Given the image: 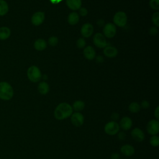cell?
I'll return each mask as SVG.
<instances>
[{
  "mask_svg": "<svg viewBox=\"0 0 159 159\" xmlns=\"http://www.w3.org/2000/svg\"><path fill=\"white\" fill-rule=\"evenodd\" d=\"M9 11V5L5 0H0V16H5Z\"/></svg>",
  "mask_w": 159,
  "mask_h": 159,
  "instance_id": "cell-23",
  "label": "cell"
},
{
  "mask_svg": "<svg viewBox=\"0 0 159 159\" xmlns=\"http://www.w3.org/2000/svg\"><path fill=\"white\" fill-rule=\"evenodd\" d=\"M93 42L98 48H105L108 44L104 36L101 33H96L94 35L93 37Z\"/></svg>",
  "mask_w": 159,
  "mask_h": 159,
  "instance_id": "cell-9",
  "label": "cell"
},
{
  "mask_svg": "<svg viewBox=\"0 0 159 159\" xmlns=\"http://www.w3.org/2000/svg\"><path fill=\"white\" fill-rule=\"evenodd\" d=\"M79 14L81 16H86L87 15V14H88V11H87V9L85 7H81L80 9Z\"/></svg>",
  "mask_w": 159,
  "mask_h": 159,
  "instance_id": "cell-32",
  "label": "cell"
},
{
  "mask_svg": "<svg viewBox=\"0 0 159 159\" xmlns=\"http://www.w3.org/2000/svg\"><path fill=\"white\" fill-rule=\"evenodd\" d=\"M70 120L74 126L80 127L84 124V117L81 112H75L70 116Z\"/></svg>",
  "mask_w": 159,
  "mask_h": 159,
  "instance_id": "cell-7",
  "label": "cell"
},
{
  "mask_svg": "<svg viewBox=\"0 0 159 159\" xmlns=\"http://www.w3.org/2000/svg\"><path fill=\"white\" fill-rule=\"evenodd\" d=\"M85 107L84 102H83L81 100H77L75 101L72 105L73 110L75 112H81L84 109Z\"/></svg>",
  "mask_w": 159,
  "mask_h": 159,
  "instance_id": "cell-22",
  "label": "cell"
},
{
  "mask_svg": "<svg viewBox=\"0 0 159 159\" xmlns=\"http://www.w3.org/2000/svg\"><path fill=\"white\" fill-rule=\"evenodd\" d=\"M113 21L116 25L119 27H124L127 21V17L126 14L122 11H119L116 12L114 16Z\"/></svg>",
  "mask_w": 159,
  "mask_h": 159,
  "instance_id": "cell-6",
  "label": "cell"
},
{
  "mask_svg": "<svg viewBox=\"0 0 159 159\" xmlns=\"http://www.w3.org/2000/svg\"><path fill=\"white\" fill-rule=\"evenodd\" d=\"M93 26L89 23H86L83 25L81 29V34L84 37H89L93 33Z\"/></svg>",
  "mask_w": 159,
  "mask_h": 159,
  "instance_id": "cell-13",
  "label": "cell"
},
{
  "mask_svg": "<svg viewBox=\"0 0 159 159\" xmlns=\"http://www.w3.org/2000/svg\"><path fill=\"white\" fill-rule=\"evenodd\" d=\"M147 131L150 135H156L159 132V122L157 119H151L147 122Z\"/></svg>",
  "mask_w": 159,
  "mask_h": 159,
  "instance_id": "cell-5",
  "label": "cell"
},
{
  "mask_svg": "<svg viewBox=\"0 0 159 159\" xmlns=\"http://www.w3.org/2000/svg\"><path fill=\"white\" fill-rule=\"evenodd\" d=\"M80 20L79 14L77 12H72L68 16V22L71 25L76 24Z\"/></svg>",
  "mask_w": 159,
  "mask_h": 159,
  "instance_id": "cell-21",
  "label": "cell"
},
{
  "mask_svg": "<svg viewBox=\"0 0 159 159\" xmlns=\"http://www.w3.org/2000/svg\"><path fill=\"white\" fill-rule=\"evenodd\" d=\"M86 45L85 40L83 38H79L76 41V45L79 48H83Z\"/></svg>",
  "mask_w": 159,
  "mask_h": 159,
  "instance_id": "cell-29",
  "label": "cell"
},
{
  "mask_svg": "<svg viewBox=\"0 0 159 159\" xmlns=\"http://www.w3.org/2000/svg\"><path fill=\"white\" fill-rule=\"evenodd\" d=\"M58 42V39L55 36H52L48 39V43L51 46H55Z\"/></svg>",
  "mask_w": 159,
  "mask_h": 159,
  "instance_id": "cell-28",
  "label": "cell"
},
{
  "mask_svg": "<svg viewBox=\"0 0 159 159\" xmlns=\"http://www.w3.org/2000/svg\"><path fill=\"white\" fill-rule=\"evenodd\" d=\"M117 137L119 140H124L126 138V134L124 132H119L117 133Z\"/></svg>",
  "mask_w": 159,
  "mask_h": 159,
  "instance_id": "cell-30",
  "label": "cell"
},
{
  "mask_svg": "<svg viewBox=\"0 0 159 159\" xmlns=\"http://www.w3.org/2000/svg\"><path fill=\"white\" fill-rule=\"evenodd\" d=\"M67 6L71 10H78L81 8V0H66Z\"/></svg>",
  "mask_w": 159,
  "mask_h": 159,
  "instance_id": "cell-16",
  "label": "cell"
},
{
  "mask_svg": "<svg viewBox=\"0 0 159 159\" xmlns=\"http://www.w3.org/2000/svg\"><path fill=\"white\" fill-rule=\"evenodd\" d=\"M154 116L155 119L158 120L159 119V106H157L154 111Z\"/></svg>",
  "mask_w": 159,
  "mask_h": 159,
  "instance_id": "cell-35",
  "label": "cell"
},
{
  "mask_svg": "<svg viewBox=\"0 0 159 159\" xmlns=\"http://www.w3.org/2000/svg\"><path fill=\"white\" fill-rule=\"evenodd\" d=\"M111 119L112 120L116 121L119 119V114L117 112H114L111 115Z\"/></svg>",
  "mask_w": 159,
  "mask_h": 159,
  "instance_id": "cell-34",
  "label": "cell"
},
{
  "mask_svg": "<svg viewBox=\"0 0 159 159\" xmlns=\"http://www.w3.org/2000/svg\"><path fill=\"white\" fill-rule=\"evenodd\" d=\"M135 148L130 144H124L120 147V152L126 157H131L135 153Z\"/></svg>",
  "mask_w": 159,
  "mask_h": 159,
  "instance_id": "cell-14",
  "label": "cell"
},
{
  "mask_svg": "<svg viewBox=\"0 0 159 159\" xmlns=\"http://www.w3.org/2000/svg\"><path fill=\"white\" fill-rule=\"evenodd\" d=\"M149 32H150V34L151 35H156L157 33H158V29L157 27H152L150 30H149Z\"/></svg>",
  "mask_w": 159,
  "mask_h": 159,
  "instance_id": "cell-33",
  "label": "cell"
},
{
  "mask_svg": "<svg viewBox=\"0 0 159 159\" xmlns=\"http://www.w3.org/2000/svg\"><path fill=\"white\" fill-rule=\"evenodd\" d=\"M149 142L151 146L153 147H157L159 145V137L157 135H151Z\"/></svg>",
  "mask_w": 159,
  "mask_h": 159,
  "instance_id": "cell-25",
  "label": "cell"
},
{
  "mask_svg": "<svg viewBox=\"0 0 159 159\" xmlns=\"http://www.w3.org/2000/svg\"><path fill=\"white\" fill-rule=\"evenodd\" d=\"M130 135L132 139L137 142H142L144 140L145 137L143 131L139 127L134 128L131 130Z\"/></svg>",
  "mask_w": 159,
  "mask_h": 159,
  "instance_id": "cell-8",
  "label": "cell"
},
{
  "mask_svg": "<svg viewBox=\"0 0 159 159\" xmlns=\"http://www.w3.org/2000/svg\"><path fill=\"white\" fill-rule=\"evenodd\" d=\"M140 107L143 109H147L150 106V103L148 101H147V100H143L142 101L141 104H140Z\"/></svg>",
  "mask_w": 159,
  "mask_h": 159,
  "instance_id": "cell-31",
  "label": "cell"
},
{
  "mask_svg": "<svg viewBox=\"0 0 159 159\" xmlns=\"http://www.w3.org/2000/svg\"><path fill=\"white\" fill-rule=\"evenodd\" d=\"M11 34V29L6 27L2 26L0 27V40H5L9 38Z\"/></svg>",
  "mask_w": 159,
  "mask_h": 159,
  "instance_id": "cell-18",
  "label": "cell"
},
{
  "mask_svg": "<svg viewBox=\"0 0 159 159\" xmlns=\"http://www.w3.org/2000/svg\"><path fill=\"white\" fill-rule=\"evenodd\" d=\"M104 61V58L102 56H98L96 57V61L98 63H102Z\"/></svg>",
  "mask_w": 159,
  "mask_h": 159,
  "instance_id": "cell-37",
  "label": "cell"
},
{
  "mask_svg": "<svg viewBox=\"0 0 159 159\" xmlns=\"http://www.w3.org/2000/svg\"><path fill=\"white\" fill-rule=\"evenodd\" d=\"M37 89H38L39 92L41 94L45 95L48 93L50 88H49V85L48 84V83H47L45 81H42L39 84Z\"/></svg>",
  "mask_w": 159,
  "mask_h": 159,
  "instance_id": "cell-20",
  "label": "cell"
},
{
  "mask_svg": "<svg viewBox=\"0 0 159 159\" xmlns=\"http://www.w3.org/2000/svg\"><path fill=\"white\" fill-rule=\"evenodd\" d=\"M117 50L112 46H106L104 49V54L109 58H114L117 55Z\"/></svg>",
  "mask_w": 159,
  "mask_h": 159,
  "instance_id": "cell-15",
  "label": "cell"
},
{
  "mask_svg": "<svg viewBox=\"0 0 159 159\" xmlns=\"http://www.w3.org/2000/svg\"><path fill=\"white\" fill-rule=\"evenodd\" d=\"M104 130L105 133L108 135L113 136L117 135L120 130L119 123H117L116 121L111 120L105 124Z\"/></svg>",
  "mask_w": 159,
  "mask_h": 159,
  "instance_id": "cell-4",
  "label": "cell"
},
{
  "mask_svg": "<svg viewBox=\"0 0 159 159\" xmlns=\"http://www.w3.org/2000/svg\"><path fill=\"white\" fill-rule=\"evenodd\" d=\"M73 112L72 106L70 104L67 102H61L55 107L53 115L57 120H62L70 117Z\"/></svg>",
  "mask_w": 159,
  "mask_h": 159,
  "instance_id": "cell-1",
  "label": "cell"
},
{
  "mask_svg": "<svg viewBox=\"0 0 159 159\" xmlns=\"http://www.w3.org/2000/svg\"><path fill=\"white\" fill-rule=\"evenodd\" d=\"M27 75L29 80L33 83H37L39 81L42 77L40 70L37 66L34 65H32L28 68Z\"/></svg>",
  "mask_w": 159,
  "mask_h": 159,
  "instance_id": "cell-3",
  "label": "cell"
},
{
  "mask_svg": "<svg viewBox=\"0 0 159 159\" xmlns=\"http://www.w3.org/2000/svg\"><path fill=\"white\" fill-rule=\"evenodd\" d=\"M34 47L37 50H43L47 47V42L43 39H39L34 42Z\"/></svg>",
  "mask_w": 159,
  "mask_h": 159,
  "instance_id": "cell-19",
  "label": "cell"
},
{
  "mask_svg": "<svg viewBox=\"0 0 159 159\" xmlns=\"http://www.w3.org/2000/svg\"><path fill=\"white\" fill-rule=\"evenodd\" d=\"M120 155L118 153H113L111 156V159H119Z\"/></svg>",
  "mask_w": 159,
  "mask_h": 159,
  "instance_id": "cell-36",
  "label": "cell"
},
{
  "mask_svg": "<svg viewBox=\"0 0 159 159\" xmlns=\"http://www.w3.org/2000/svg\"><path fill=\"white\" fill-rule=\"evenodd\" d=\"M62 0H50V1L52 2V3H55V4H57V3H58V2H60V1H61Z\"/></svg>",
  "mask_w": 159,
  "mask_h": 159,
  "instance_id": "cell-38",
  "label": "cell"
},
{
  "mask_svg": "<svg viewBox=\"0 0 159 159\" xmlns=\"http://www.w3.org/2000/svg\"><path fill=\"white\" fill-rule=\"evenodd\" d=\"M133 122L130 117L128 116L123 117L119 121L120 129H122L124 131H127L130 130L132 127Z\"/></svg>",
  "mask_w": 159,
  "mask_h": 159,
  "instance_id": "cell-10",
  "label": "cell"
},
{
  "mask_svg": "<svg viewBox=\"0 0 159 159\" xmlns=\"http://www.w3.org/2000/svg\"><path fill=\"white\" fill-rule=\"evenodd\" d=\"M103 32L105 37L107 38H112L116 33V26L112 23H107L104 27Z\"/></svg>",
  "mask_w": 159,
  "mask_h": 159,
  "instance_id": "cell-11",
  "label": "cell"
},
{
  "mask_svg": "<svg viewBox=\"0 0 159 159\" xmlns=\"http://www.w3.org/2000/svg\"><path fill=\"white\" fill-rule=\"evenodd\" d=\"M83 53L85 58L89 60L94 59L96 55L95 50L91 46H88L85 47L83 51Z\"/></svg>",
  "mask_w": 159,
  "mask_h": 159,
  "instance_id": "cell-17",
  "label": "cell"
},
{
  "mask_svg": "<svg viewBox=\"0 0 159 159\" xmlns=\"http://www.w3.org/2000/svg\"><path fill=\"white\" fill-rule=\"evenodd\" d=\"M129 111L132 113H137L140 111V105L137 102H131L128 107Z\"/></svg>",
  "mask_w": 159,
  "mask_h": 159,
  "instance_id": "cell-24",
  "label": "cell"
},
{
  "mask_svg": "<svg viewBox=\"0 0 159 159\" xmlns=\"http://www.w3.org/2000/svg\"><path fill=\"white\" fill-rule=\"evenodd\" d=\"M14 89L12 86L6 81L0 82V99L9 101L13 98Z\"/></svg>",
  "mask_w": 159,
  "mask_h": 159,
  "instance_id": "cell-2",
  "label": "cell"
},
{
  "mask_svg": "<svg viewBox=\"0 0 159 159\" xmlns=\"http://www.w3.org/2000/svg\"><path fill=\"white\" fill-rule=\"evenodd\" d=\"M45 19V14L43 12L39 11L35 12L32 17H31V22L32 24L35 26L39 25L43 22Z\"/></svg>",
  "mask_w": 159,
  "mask_h": 159,
  "instance_id": "cell-12",
  "label": "cell"
},
{
  "mask_svg": "<svg viewBox=\"0 0 159 159\" xmlns=\"http://www.w3.org/2000/svg\"><path fill=\"white\" fill-rule=\"evenodd\" d=\"M149 4L152 9L154 10L159 9V0H150Z\"/></svg>",
  "mask_w": 159,
  "mask_h": 159,
  "instance_id": "cell-27",
  "label": "cell"
},
{
  "mask_svg": "<svg viewBox=\"0 0 159 159\" xmlns=\"http://www.w3.org/2000/svg\"><path fill=\"white\" fill-rule=\"evenodd\" d=\"M152 22L155 27H158L159 26V12H155L152 16Z\"/></svg>",
  "mask_w": 159,
  "mask_h": 159,
  "instance_id": "cell-26",
  "label": "cell"
}]
</instances>
